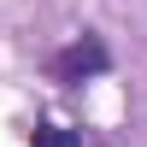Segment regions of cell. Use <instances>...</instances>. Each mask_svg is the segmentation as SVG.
<instances>
[{
	"label": "cell",
	"instance_id": "obj_2",
	"mask_svg": "<svg viewBox=\"0 0 147 147\" xmlns=\"http://www.w3.org/2000/svg\"><path fill=\"white\" fill-rule=\"evenodd\" d=\"M30 147H82V136L65 129V124H35L30 129Z\"/></svg>",
	"mask_w": 147,
	"mask_h": 147
},
{
	"label": "cell",
	"instance_id": "obj_1",
	"mask_svg": "<svg viewBox=\"0 0 147 147\" xmlns=\"http://www.w3.org/2000/svg\"><path fill=\"white\" fill-rule=\"evenodd\" d=\"M53 82H88V77H100V71H112V53H106V41L100 35H77V41H65L53 53Z\"/></svg>",
	"mask_w": 147,
	"mask_h": 147
}]
</instances>
